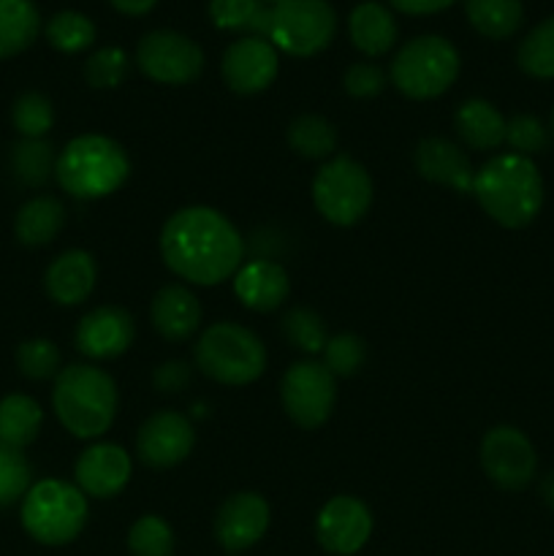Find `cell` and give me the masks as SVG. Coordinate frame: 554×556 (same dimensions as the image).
<instances>
[{
	"label": "cell",
	"instance_id": "1",
	"mask_svg": "<svg viewBox=\"0 0 554 556\" xmlns=\"http://www.w3.org/2000/svg\"><path fill=\"white\" fill-rule=\"evenodd\" d=\"M163 264L193 286H221L244 261V242L234 223L212 206H185L161 231Z\"/></svg>",
	"mask_w": 554,
	"mask_h": 556
},
{
	"label": "cell",
	"instance_id": "2",
	"mask_svg": "<svg viewBox=\"0 0 554 556\" xmlns=\"http://www.w3.org/2000/svg\"><path fill=\"white\" fill-rule=\"evenodd\" d=\"M473 195L503 228H525L543 206V179L532 157L503 152L476 172Z\"/></svg>",
	"mask_w": 554,
	"mask_h": 556
},
{
	"label": "cell",
	"instance_id": "3",
	"mask_svg": "<svg viewBox=\"0 0 554 556\" xmlns=\"http://www.w3.org/2000/svg\"><path fill=\"white\" fill-rule=\"evenodd\" d=\"M52 407L65 432L79 440L101 438L117 416V386L92 364L60 369L52 389Z\"/></svg>",
	"mask_w": 554,
	"mask_h": 556
},
{
	"label": "cell",
	"instance_id": "4",
	"mask_svg": "<svg viewBox=\"0 0 554 556\" xmlns=\"http://www.w3.org/2000/svg\"><path fill=\"white\" fill-rule=\"evenodd\" d=\"M130 174L128 152L114 139L101 134H85L71 139L58 155L54 179L68 195L81 201L112 195Z\"/></svg>",
	"mask_w": 554,
	"mask_h": 556
},
{
	"label": "cell",
	"instance_id": "5",
	"mask_svg": "<svg viewBox=\"0 0 554 556\" xmlns=\"http://www.w3.org/2000/svg\"><path fill=\"white\" fill-rule=\"evenodd\" d=\"M193 362L201 375L221 386H248L266 369V348L244 326L221 320L199 337Z\"/></svg>",
	"mask_w": 554,
	"mask_h": 556
},
{
	"label": "cell",
	"instance_id": "6",
	"mask_svg": "<svg viewBox=\"0 0 554 556\" xmlns=\"http://www.w3.org/2000/svg\"><path fill=\"white\" fill-rule=\"evenodd\" d=\"M87 525V497L74 483L47 478L22 500V527L41 546H65Z\"/></svg>",
	"mask_w": 554,
	"mask_h": 556
},
{
	"label": "cell",
	"instance_id": "7",
	"mask_svg": "<svg viewBox=\"0 0 554 556\" xmlns=\"http://www.w3.org/2000/svg\"><path fill=\"white\" fill-rule=\"evenodd\" d=\"M459 76V52L443 36H418L391 60L389 79L411 101H429L449 90Z\"/></svg>",
	"mask_w": 554,
	"mask_h": 556
},
{
	"label": "cell",
	"instance_id": "8",
	"mask_svg": "<svg viewBox=\"0 0 554 556\" xmlns=\"http://www.w3.org/2000/svg\"><path fill=\"white\" fill-rule=\"evenodd\" d=\"M337 33V11L326 0H280L269 9L266 41L291 58L324 52Z\"/></svg>",
	"mask_w": 554,
	"mask_h": 556
},
{
	"label": "cell",
	"instance_id": "9",
	"mask_svg": "<svg viewBox=\"0 0 554 556\" xmlns=\"http://www.w3.org/2000/svg\"><path fill=\"white\" fill-rule=\"evenodd\" d=\"M313 204L331 226H353L373 204V179L351 155H337L313 177Z\"/></svg>",
	"mask_w": 554,
	"mask_h": 556
},
{
	"label": "cell",
	"instance_id": "10",
	"mask_svg": "<svg viewBox=\"0 0 554 556\" xmlns=\"http://www.w3.org/2000/svg\"><path fill=\"white\" fill-rule=\"evenodd\" d=\"M280 402L297 427L318 429L337 402V378L320 362H297L280 380Z\"/></svg>",
	"mask_w": 554,
	"mask_h": 556
},
{
	"label": "cell",
	"instance_id": "11",
	"mask_svg": "<svg viewBox=\"0 0 554 556\" xmlns=\"http://www.w3.org/2000/svg\"><path fill=\"white\" fill-rule=\"evenodd\" d=\"M136 65L158 85H190L204 71V52L177 30H152L136 47Z\"/></svg>",
	"mask_w": 554,
	"mask_h": 556
},
{
	"label": "cell",
	"instance_id": "12",
	"mask_svg": "<svg viewBox=\"0 0 554 556\" xmlns=\"http://www.w3.org/2000/svg\"><path fill=\"white\" fill-rule=\"evenodd\" d=\"M481 467L494 486L519 492L536 478L538 454L516 427H492L481 440Z\"/></svg>",
	"mask_w": 554,
	"mask_h": 556
},
{
	"label": "cell",
	"instance_id": "13",
	"mask_svg": "<svg viewBox=\"0 0 554 556\" xmlns=\"http://www.w3.org/2000/svg\"><path fill=\"white\" fill-rule=\"evenodd\" d=\"M315 535L329 554L351 556L362 552L364 543L373 535V514L362 500L351 497V494L331 497L320 508Z\"/></svg>",
	"mask_w": 554,
	"mask_h": 556
},
{
	"label": "cell",
	"instance_id": "14",
	"mask_svg": "<svg viewBox=\"0 0 554 556\" xmlns=\"http://www.w3.org/2000/svg\"><path fill=\"white\" fill-rule=\"evenodd\" d=\"M193 443V424L182 413L161 410L141 424L136 434V454L152 470H168L188 459Z\"/></svg>",
	"mask_w": 554,
	"mask_h": 556
},
{
	"label": "cell",
	"instance_id": "15",
	"mask_svg": "<svg viewBox=\"0 0 554 556\" xmlns=\"http://www.w3.org/2000/svg\"><path fill=\"white\" fill-rule=\"evenodd\" d=\"M280 60L266 38L244 36L226 49L221 63L223 81L237 96H255L275 81Z\"/></svg>",
	"mask_w": 554,
	"mask_h": 556
},
{
	"label": "cell",
	"instance_id": "16",
	"mask_svg": "<svg viewBox=\"0 0 554 556\" xmlns=\"http://www.w3.org/2000/svg\"><path fill=\"white\" fill-rule=\"evenodd\" d=\"M269 527V505L259 492H237L215 516V538L228 554L248 552Z\"/></svg>",
	"mask_w": 554,
	"mask_h": 556
},
{
	"label": "cell",
	"instance_id": "17",
	"mask_svg": "<svg viewBox=\"0 0 554 556\" xmlns=\"http://www.w3.org/2000/svg\"><path fill=\"white\" fill-rule=\"evenodd\" d=\"M136 337V326L130 313L114 304L90 309L76 326V351L87 358H117L130 348Z\"/></svg>",
	"mask_w": 554,
	"mask_h": 556
},
{
	"label": "cell",
	"instance_id": "18",
	"mask_svg": "<svg viewBox=\"0 0 554 556\" xmlns=\"http://www.w3.org/2000/svg\"><path fill=\"white\" fill-rule=\"evenodd\" d=\"M76 486L87 494V497L109 500L117 497L130 481V456L125 448L114 443H98L81 451L74 467Z\"/></svg>",
	"mask_w": 554,
	"mask_h": 556
},
{
	"label": "cell",
	"instance_id": "19",
	"mask_svg": "<svg viewBox=\"0 0 554 556\" xmlns=\"http://www.w3.org/2000/svg\"><path fill=\"white\" fill-rule=\"evenodd\" d=\"M413 163H416L418 177L427 179V182L443 185V188L456 190L462 195L473 193L476 172L470 166V157L454 141L443 139V136L421 139L416 147V155H413Z\"/></svg>",
	"mask_w": 554,
	"mask_h": 556
},
{
	"label": "cell",
	"instance_id": "20",
	"mask_svg": "<svg viewBox=\"0 0 554 556\" xmlns=\"http://www.w3.org/2000/svg\"><path fill=\"white\" fill-rule=\"evenodd\" d=\"M234 293L239 302L255 313H272L291 293V280L277 261H250L234 275Z\"/></svg>",
	"mask_w": 554,
	"mask_h": 556
},
{
	"label": "cell",
	"instance_id": "21",
	"mask_svg": "<svg viewBox=\"0 0 554 556\" xmlns=\"http://www.w3.org/2000/svg\"><path fill=\"white\" fill-rule=\"evenodd\" d=\"M150 320L163 340L185 342L199 329L201 304L188 286L172 282L152 296Z\"/></svg>",
	"mask_w": 554,
	"mask_h": 556
},
{
	"label": "cell",
	"instance_id": "22",
	"mask_svg": "<svg viewBox=\"0 0 554 556\" xmlns=\"http://www.w3.org/2000/svg\"><path fill=\"white\" fill-rule=\"evenodd\" d=\"M96 277V258L87 250H65L49 264L47 275H43V288L52 302L63 304V307H76L92 293Z\"/></svg>",
	"mask_w": 554,
	"mask_h": 556
},
{
	"label": "cell",
	"instance_id": "23",
	"mask_svg": "<svg viewBox=\"0 0 554 556\" xmlns=\"http://www.w3.org/2000/svg\"><path fill=\"white\" fill-rule=\"evenodd\" d=\"M348 36L358 52H364L367 58H380V54L391 52V47L396 43L394 14L375 0L358 3L348 16Z\"/></svg>",
	"mask_w": 554,
	"mask_h": 556
},
{
	"label": "cell",
	"instance_id": "24",
	"mask_svg": "<svg viewBox=\"0 0 554 556\" xmlns=\"http://www.w3.org/2000/svg\"><path fill=\"white\" fill-rule=\"evenodd\" d=\"M454 125L459 139L470 150H498L505 144V117L494 109V103L483 98H467L454 114Z\"/></svg>",
	"mask_w": 554,
	"mask_h": 556
},
{
	"label": "cell",
	"instance_id": "25",
	"mask_svg": "<svg viewBox=\"0 0 554 556\" xmlns=\"http://www.w3.org/2000/svg\"><path fill=\"white\" fill-rule=\"evenodd\" d=\"M65 223V206L54 195H36L20 206L14 233L25 248H43L60 233Z\"/></svg>",
	"mask_w": 554,
	"mask_h": 556
},
{
	"label": "cell",
	"instance_id": "26",
	"mask_svg": "<svg viewBox=\"0 0 554 556\" xmlns=\"http://www.w3.org/2000/svg\"><path fill=\"white\" fill-rule=\"evenodd\" d=\"M43 424V410L33 396L9 394L0 400V445L22 451L38 438Z\"/></svg>",
	"mask_w": 554,
	"mask_h": 556
},
{
	"label": "cell",
	"instance_id": "27",
	"mask_svg": "<svg viewBox=\"0 0 554 556\" xmlns=\"http://www.w3.org/2000/svg\"><path fill=\"white\" fill-rule=\"evenodd\" d=\"M41 30V14L33 0H0V60L25 52Z\"/></svg>",
	"mask_w": 554,
	"mask_h": 556
},
{
	"label": "cell",
	"instance_id": "28",
	"mask_svg": "<svg viewBox=\"0 0 554 556\" xmlns=\"http://www.w3.org/2000/svg\"><path fill=\"white\" fill-rule=\"evenodd\" d=\"M467 22L492 41L511 38L521 27V0H465Z\"/></svg>",
	"mask_w": 554,
	"mask_h": 556
},
{
	"label": "cell",
	"instance_id": "29",
	"mask_svg": "<svg viewBox=\"0 0 554 556\" xmlns=\"http://www.w3.org/2000/svg\"><path fill=\"white\" fill-rule=\"evenodd\" d=\"M210 20L221 30L266 38L269 5H264L261 0H210Z\"/></svg>",
	"mask_w": 554,
	"mask_h": 556
},
{
	"label": "cell",
	"instance_id": "30",
	"mask_svg": "<svg viewBox=\"0 0 554 556\" xmlns=\"http://www.w3.org/2000/svg\"><path fill=\"white\" fill-rule=\"evenodd\" d=\"M288 147L299 157L324 161L337 150V128L320 114H299L288 125Z\"/></svg>",
	"mask_w": 554,
	"mask_h": 556
},
{
	"label": "cell",
	"instance_id": "31",
	"mask_svg": "<svg viewBox=\"0 0 554 556\" xmlns=\"http://www.w3.org/2000/svg\"><path fill=\"white\" fill-rule=\"evenodd\" d=\"M11 172L27 188H38L47 182L58 166L54 147L43 139H22L20 144L11 147Z\"/></svg>",
	"mask_w": 554,
	"mask_h": 556
},
{
	"label": "cell",
	"instance_id": "32",
	"mask_svg": "<svg viewBox=\"0 0 554 556\" xmlns=\"http://www.w3.org/2000/svg\"><path fill=\"white\" fill-rule=\"evenodd\" d=\"M516 63L532 79H554V16L527 33L516 52Z\"/></svg>",
	"mask_w": 554,
	"mask_h": 556
},
{
	"label": "cell",
	"instance_id": "33",
	"mask_svg": "<svg viewBox=\"0 0 554 556\" xmlns=\"http://www.w3.org/2000/svg\"><path fill=\"white\" fill-rule=\"evenodd\" d=\"M43 33H47V41L63 54L85 52L96 41V25H92L90 16L79 14V11H58L47 22Z\"/></svg>",
	"mask_w": 554,
	"mask_h": 556
},
{
	"label": "cell",
	"instance_id": "34",
	"mask_svg": "<svg viewBox=\"0 0 554 556\" xmlns=\"http://www.w3.org/2000/svg\"><path fill=\"white\" fill-rule=\"evenodd\" d=\"M11 123L22 139H43L54 125V106L43 92H22L11 106Z\"/></svg>",
	"mask_w": 554,
	"mask_h": 556
},
{
	"label": "cell",
	"instance_id": "35",
	"mask_svg": "<svg viewBox=\"0 0 554 556\" xmlns=\"http://www.w3.org/2000/svg\"><path fill=\"white\" fill-rule=\"evenodd\" d=\"M282 337L288 345L304 353H324L329 342L324 318L307 307H293L282 315Z\"/></svg>",
	"mask_w": 554,
	"mask_h": 556
},
{
	"label": "cell",
	"instance_id": "36",
	"mask_svg": "<svg viewBox=\"0 0 554 556\" xmlns=\"http://www.w3.org/2000/svg\"><path fill=\"white\" fill-rule=\"evenodd\" d=\"M130 556H172L174 532L161 516H141L128 532Z\"/></svg>",
	"mask_w": 554,
	"mask_h": 556
},
{
	"label": "cell",
	"instance_id": "37",
	"mask_svg": "<svg viewBox=\"0 0 554 556\" xmlns=\"http://www.w3.org/2000/svg\"><path fill=\"white\" fill-rule=\"evenodd\" d=\"M128 54L119 47H103L92 52L85 63V79L87 85L96 90H112L128 79Z\"/></svg>",
	"mask_w": 554,
	"mask_h": 556
},
{
	"label": "cell",
	"instance_id": "38",
	"mask_svg": "<svg viewBox=\"0 0 554 556\" xmlns=\"http://www.w3.org/2000/svg\"><path fill=\"white\" fill-rule=\"evenodd\" d=\"M30 462L22 456V451H11L0 445V508L14 505L16 500H25L33 486Z\"/></svg>",
	"mask_w": 554,
	"mask_h": 556
},
{
	"label": "cell",
	"instance_id": "39",
	"mask_svg": "<svg viewBox=\"0 0 554 556\" xmlns=\"http://www.w3.org/2000/svg\"><path fill=\"white\" fill-rule=\"evenodd\" d=\"M16 367L25 378L30 380H47L60 372V351L52 340H25L16 348Z\"/></svg>",
	"mask_w": 554,
	"mask_h": 556
},
{
	"label": "cell",
	"instance_id": "40",
	"mask_svg": "<svg viewBox=\"0 0 554 556\" xmlns=\"http://www.w3.org/2000/svg\"><path fill=\"white\" fill-rule=\"evenodd\" d=\"M549 128L536 117V114H516L505 119V144L516 155L532 157L549 147Z\"/></svg>",
	"mask_w": 554,
	"mask_h": 556
},
{
	"label": "cell",
	"instance_id": "41",
	"mask_svg": "<svg viewBox=\"0 0 554 556\" xmlns=\"http://www.w3.org/2000/svg\"><path fill=\"white\" fill-rule=\"evenodd\" d=\"M364 356H367V348H364L362 337L335 334L329 337V342L324 348V367L335 378H351L364 364Z\"/></svg>",
	"mask_w": 554,
	"mask_h": 556
},
{
	"label": "cell",
	"instance_id": "42",
	"mask_svg": "<svg viewBox=\"0 0 554 556\" xmlns=\"http://www.w3.org/2000/svg\"><path fill=\"white\" fill-rule=\"evenodd\" d=\"M342 87L353 98H375L383 92L386 71L375 63H353L342 76Z\"/></svg>",
	"mask_w": 554,
	"mask_h": 556
},
{
	"label": "cell",
	"instance_id": "43",
	"mask_svg": "<svg viewBox=\"0 0 554 556\" xmlns=\"http://www.w3.org/2000/svg\"><path fill=\"white\" fill-rule=\"evenodd\" d=\"M190 375H193L190 364L163 362L161 367L152 372V386H155L161 394H179V391L190 383Z\"/></svg>",
	"mask_w": 554,
	"mask_h": 556
},
{
	"label": "cell",
	"instance_id": "44",
	"mask_svg": "<svg viewBox=\"0 0 554 556\" xmlns=\"http://www.w3.org/2000/svg\"><path fill=\"white\" fill-rule=\"evenodd\" d=\"M396 11L411 16H424V14H438V11L449 9L456 0H389Z\"/></svg>",
	"mask_w": 554,
	"mask_h": 556
},
{
	"label": "cell",
	"instance_id": "45",
	"mask_svg": "<svg viewBox=\"0 0 554 556\" xmlns=\"http://www.w3.org/2000/svg\"><path fill=\"white\" fill-rule=\"evenodd\" d=\"M119 14H128V16H144L155 9L158 0H109Z\"/></svg>",
	"mask_w": 554,
	"mask_h": 556
},
{
	"label": "cell",
	"instance_id": "46",
	"mask_svg": "<svg viewBox=\"0 0 554 556\" xmlns=\"http://www.w3.org/2000/svg\"><path fill=\"white\" fill-rule=\"evenodd\" d=\"M541 497H543V503H546L549 508L554 510V472H552V476L543 478V483H541Z\"/></svg>",
	"mask_w": 554,
	"mask_h": 556
},
{
	"label": "cell",
	"instance_id": "47",
	"mask_svg": "<svg viewBox=\"0 0 554 556\" xmlns=\"http://www.w3.org/2000/svg\"><path fill=\"white\" fill-rule=\"evenodd\" d=\"M549 134L554 136V109H552V114H549Z\"/></svg>",
	"mask_w": 554,
	"mask_h": 556
},
{
	"label": "cell",
	"instance_id": "48",
	"mask_svg": "<svg viewBox=\"0 0 554 556\" xmlns=\"http://www.w3.org/2000/svg\"><path fill=\"white\" fill-rule=\"evenodd\" d=\"M261 3H264V5H269V9H272V5H275V3H280V0H261Z\"/></svg>",
	"mask_w": 554,
	"mask_h": 556
}]
</instances>
